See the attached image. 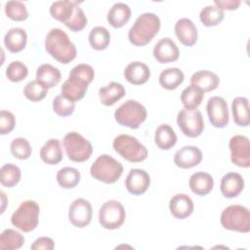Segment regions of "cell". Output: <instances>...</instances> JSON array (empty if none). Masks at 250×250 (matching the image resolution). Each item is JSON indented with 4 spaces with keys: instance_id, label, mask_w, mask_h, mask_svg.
Instances as JSON below:
<instances>
[{
    "instance_id": "obj_1",
    "label": "cell",
    "mask_w": 250,
    "mask_h": 250,
    "mask_svg": "<svg viewBox=\"0 0 250 250\" xmlns=\"http://www.w3.org/2000/svg\"><path fill=\"white\" fill-rule=\"evenodd\" d=\"M45 49L61 63L67 64L77 55L75 45L70 41L68 35L61 28H52L45 38Z\"/></svg>"
},
{
    "instance_id": "obj_2",
    "label": "cell",
    "mask_w": 250,
    "mask_h": 250,
    "mask_svg": "<svg viewBox=\"0 0 250 250\" xmlns=\"http://www.w3.org/2000/svg\"><path fill=\"white\" fill-rule=\"evenodd\" d=\"M160 29V19L154 13L140 15L128 31V39L135 46L148 44Z\"/></svg>"
},
{
    "instance_id": "obj_3",
    "label": "cell",
    "mask_w": 250,
    "mask_h": 250,
    "mask_svg": "<svg viewBox=\"0 0 250 250\" xmlns=\"http://www.w3.org/2000/svg\"><path fill=\"white\" fill-rule=\"evenodd\" d=\"M123 173L122 164L108 154L100 155L90 168L91 176L99 182L113 184Z\"/></svg>"
},
{
    "instance_id": "obj_4",
    "label": "cell",
    "mask_w": 250,
    "mask_h": 250,
    "mask_svg": "<svg viewBox=\"0 0 250 250\" xmlns=\"http://www.w3.org/2000/svg\"><path fill=\"white\" fill-rule=\"evenodd\" d=\"M113 149L129 162H142L147 157L146 147L133 136L121 134L112 142Z\"/></svg>"
},
{
    "instance_id": "obj_5",
    "label": "cell",
    "mask_w": 250,
    "mask_h": 250,
    "mask_svg": "<svg viewBox=\"0 0 250 250\" xmlns=\"http://www.w3.org/2000/svg\"><path fill=\"white\" fill-rule=\"evenodd\" d=\"M147 112L146 107L135 100H128L119 105L115 112L114 118L116 122L130 129H138L146 119Z\"/></svg>"
},
{
    "instance_id": "obj_6",
    "label": "cell",
    "mask_w": 250,
    "mask_h": 250,
    "mask_svg": "<svg viewBox=\"0 0 250 250\" xmlns=\"http://www.w3.org/2000/svg\"><path fill=\"white\" fill-rule=\"evenodd\" d=\"M220 222L226 229L247 233L250 231L249 209L239 204L229 205L223 210Z\"/></svg>"
},
{
    "instance_id": "obj_7",
    "label": "cell",
    "mask_w": 250,
    "mask_h": 250,
    "mask_svg": "<svg viewBox=\"0 0 250 250\" xmlns=\"http://www.w3.org/2000/svg\"><path fill=\"white\" fill-rule=\"evenodd\" d=\"M40 208L36 201L25 200L12 214L11 223L17 229L29 232L35 229L39 223Z\"/></svg>"
},
{
    "instance_id": "obj_8",
    "label": "cell",
    "mask_w": 250,
    "mask_h": 250,
    "mask_svg": "<svg viewBox=\"0 0 250 250\" xmlns=\"http://www.w3.org/2000/svg\"><path fill=\"white\" fill-rule=\"evenodd\" d=\"M62 145L67 157L73 162H84L90 158L93 152L92 144L77 132L65 134Z\"/></svg>"
},
{
    "instance_id": "obj_9",
    "label": "cell",
    "mask_w": 250,
    "mask_h": 250,
    "mask_svg": "<svg viewBox=\"0 0 250 250\" xmlns=\"http://www.w3.org/2000/svg\"><path fill=\"white\" fill-rule=\"evenodd\" d=\"M126 218L123 205L117 200H107L100 208L99 222L106 229H116L120 228Z\"/></svg>"
},
{
    "instance_id": "obj_10",
    "label": "cell",
    "mask_w": 250,
    "mask_h": 250,
    "mask_svg": "<svg viewBox=\"0 0 250 250\" xmlns=\"http://www.w3.org/2000/svg\"><path fill=\"white\" fill-rule=\"evenodd\" d=\"M177 124L182 133L188 138H196L204 130L203 117L197 108L181 109L177 116Z\"/></svg>"
},
{
    "instance_id": "obj_11",
    "label": "cell",
    "mask_w": 250,
    "mask_h": 250,
    "mask_svg": "<svg viewBox=\"0 0 250 250\" xmlns=\"http://www.w3.org/2000/svg\"><path fill=\"white\" fill-rule=\"evenodd\" d=\"M210 123L216 128H225L229 122L228 104L224 98L219 96L211 97L206 105Z\"/></svg>"
},
{
    "instance_id": "obj_12",
    "label": "cell",
    "mask_w": 250,
    "mask_h": 250,
    "mask_svg": "<svg viewBox=\"0 0 250 250\" xmlns=\"http://www.w3.org/2000/svg\"><path fill=\"white\" fill-rule=\"evenodd\" d=\"M230 160L238 167L248 168L250 166V143L249 139L242 135H235L229 143Z\"/></svg>"
},
{
    "instance_id": "obj_13",
    "label": "cell",
    "mask_w": 250,
    "mask_h": 250,
    "mask_svg": "<svg viewBox=\"0 0 250 250\" xmlns=\"http://www.w3.org/2000/svg\"><path fill=\"white\" fill-rule=\"evenodd\" d=\"M92 215V205L84 198H77L73 200L68 209L69 222L79 229L85 228L91 223Z\"/></svg>"
},
{
    "instance_id": "obj_14",
    "label": "cell",
    "mask_w": 250,
    "mask_h": 250,
    "mask_svg": "<svg viewBox=\"0 0 250 250\" xmlns=\"http://www.w3.org/2000/svg\"><path fill=\"white\" fill-rule=\"evenodd\" d=\"M149 186L150 177L148 173L143 169H131L125 180V187L133 195H141L145 193Z\"/></svg>"
},
{
    "instance_id": "obj_15",
    "label": "cell",
    "mask_w": 250,
    "mask_h": 250,
    "mask_svg": "<svg viewBox=\"0 0 250 250\" xmlns=\"http://www.w3.org/2000/svg\"><path fill=\"white\" fill-rule=\"evenodd\" d=\"M153 57L159 63H169L179 59L180 51L176 43L169 37L161 38L153 48Z\"/></svg>"
},
{
    "instance_id": "obj_16",
    "label": "cell",
    "mask_w": 250,
    "mask_h": 250,
    "mask_svg": "<svg viewBox=\"0 0 250 250\" xmlns=\"http://www.w3.org/2000/svg\"><path fill=\"white\" fill-rule=\"evenodd\" d=\"M88 85L89 83L85 80L69 74L68 78L62 85L61 95L74 103L78 102L84 98L88 90Z\"/></svg>"
},
{
    "instance_id": "obj_17",
    "label": "cell",
    "mask_w": 250,
    "mask_h": 250,
    "mask_svg": "<svg viewBox=\"0 0 250 250\" xmlns=\"http://www.w3.org/2000/svg\"><path fill=\"white\" fill-rule=\"evenodd\" d=\"M202 160V152L195 146H185L178 149L174 155V163L182 169L197 166Z\"/></svg>"
},
{
    "instance_id": "obj_18",
    "label": "cell",
    "mask_w": 250,
    "mask_h": 250,
    "mask_svg": "<svg viewBox=\"0 0 250 250\" xmlns=\"http://www.w3.org/2000/svg\"><path fill=\"white\" fill-rule=\"evenodd\" d=\"M175 34L179 41L188 47L193 46L197 41V28L193 21L188 18H182L177 21Z\"/></svg>"
},
{
    "instance_id": "obj_19",
    "label": "cell",
    "mask_w": 250,
    "mask_h": 250,
    "mask_svg": "<svg viewBox=\"0 0 250 250\" xmlns=\"http://www.w3.org/2000/svg\"><path fill=\"white\" fill-rule=\"evenodd\" d=\"M244 188V180L236 172H229L223 176L220 183V189L224 197L233 198L240 194Z\"/></svg>"
},
{
    "instance_id": "obj_20",
    "label": "cell",
    "mask_w": 250,
    "mask_h": 250,
    "mask_svg": "<svg viewBox=\"0 0 250 250\" xmlns=\"http://www.w3.org/2000/svg\"><path fill=\"white\" fill-rule=\"evenodd\" d=\"M169 210L172 216H174L176 219H186L193 212V201L185 193L175 194L170 199Z\"/></svg>"
},
{
    "instance_id": "obj_21",
    "label": "cell",
    "mask_w": 250,
    "mask_h": 250,
    "mask_svg": "<svg viewBox=\"0 0 250 250\" xmlns=\"http://www.w3.org/2000/svg\"><path fill=\"white\" fill-rule=\"evenodd\" d=\"M150 76L149 67L142 62H130L124 69L125 79L133 85L145 84Z\"/></svg>"
},
{
    "instance_id": "obj_22",
    "label": "cell",
    "mask_w": 250,
    "mask_h": 250,
    "mask_svg": "<svg viewBox=\"0 0 250 250\" xmlns=\"http://www.w3.org/2000/svg\"><path fill=\"white\" fill-rule=\"evenodd\" d=\"M188 186L193 193L196 195L204 196L210 193L213 189L214 180L210 174L198 171L190 176Z\"/></svg>"
},
{
    "instance_id": "obj_23",
    "label": "cell",
    "mask_w": 250,
    "mask_h": 250,
    "mask_svg": "<svg viewBox=\"0 0 250 250\" xmlns=\"http://www.w3.org/2000/svg\"><path fill=\"white\" fill-rule=\"evenodd\" d=\"M77 6V2L69 1V0H61L55 1L50 6V14L52 18L55 20L63 22L66 25L70 20L72 19L75 9Z\"/></svg>"
},
{
    "instance_id": "obj_24",
    "label": "cell",
    "mask_w": 250,
    "mask_h": 250,
    "mask_svg": "<svg viewBox=\"0 0 250 250\" xmlns=\"http://www.w3.org/2000/svg\"><path fill=\"white\" fill-rule=\"evenodd\" d=\"M27 42V34L21 27H13L9 29L4 36V44L11 53H19L22 51Z\"/></svg>"
},
{
    "instance_id": "obj_25",
    "label": "cell",
    "mask_w": 250,
    "mask_h": 250,
    "mask_svg": "<svg viewBox=\"0 0 250 250\" xmlns=\"http://www.w3.org/2000/svg\"><path fill=\"white\" fill-rule=\"evenodd\" d=\"M125 94L126 91L124 86L114 81L99 89L100 102L105 106L113 105L116 102L122 99L125 96Z\"/></svg>"
},
{
    "instance_id": "obj_26",
    "label": "cell",
    "mask_w": 250,
    "mask_h": 250,
    "mask_svg": "<svg viewBox=\"0 0 250 250\" xmlns=\"http://www.w3.org/2000/svg\"><path fill=\"white\" fill-rule=\"evenodd\" d=\"M131 18V9L130 7L122 2L115 3L107 12V21L114 27L119 28L124 26Z\"/></svg>"
},
{
    "instance_id": "obj_27",
    "label": "cell",
    "mask_w": 250,
    "mask_h": 250,
    "mask_svg": "<svg viewBox=\"0 0 250 250\" xmlns=\"http://www.w3.org/2000/svg\"><path fill=\"white\" fill-rule=\"evenodd\" d=\"M190 84L197 86L204 93L215 90L220 84L219 76L209 70H198L190 77Z\"/></svg>"
},
{
    "instance_id": "obj_28",
    "label": "cell",
    "mask_w": 250,
    "mask_h": 250,
    "mask_svg": "<svg viewBox=\"0 0 250 250\" xmlns=\"http://www.w3.org/2000/svg\"><path fill=\"white\" fill-rule=\"evenodd\" d=\"M62 78L59 68L50 63L41 64L36 70V80L47 89L57 86Z\"/></svg>"
},
{
    "instance_id": "obj_29",
    "label": "cell",
    "mask_w": 250,
    "mask_h": 250,
    "mask_svg": "<svg viewBox=\"0 0 250 250\" xmlns=\"http://www.w3.org/2000/svg\"><path fill=\"white\" fill-rule=\"evenodd\" d=\"M40 158L49 165H56L62 160V150L58 139L48 140L40 149Z\"/></svg>"
},
{
    "instance_id": "obj_30",
    "label": "cell",
    "mask_w": 250,
    "mask_h": 250,
    "mask_svg": "<svg viewBox=\"0 0 250 250\" xmlns=\"http://www.w3.org/2000/svg\"><path fill=\"white\" fill-rule=\"evenodd\" d=\"M232 118L236 125L247 127L249 125V101L245 97H236L231 103Z\"/></svg>"
},
{
    "instance_id": "obj_31",
    "label": "cell",
    "mask_w": 250,
    "mask_h": 250,
    "mask_svg": "<svg viewBox=\"0 0 250 250\" xmlns=\"http://www.w3.org/2000/svg\"><path fill=\"white\" fill-rule=\"evenodd\" d=\"M154 142L160 149L168 150L176 145L177 135L170 125L161 124L155 130Z\"/></svg>"
},
{
    "instance_id": "obj_32",
    "label": "cell",
    "mask_w": 250,
    "mask_h": 250,
    "mask_svg": "<svg viewBox=\"0 0 250 250\" xmlns=\"http://www.w3.org/2000/svg\"><path fill=\"white\" fill-rule=\"evenodd\" d=\"M184 72L178 67H169L159 74V84L166 90L177 89L184 81Z\"/></svg>"
},
{
    "instance_id": "obj_33",
    "label": "cell",
    "mask_w": 250,
    "mask_h": 250,
    "mask_svg": "<svg viewBox=\"0 0 250 250\" xmlns=\"http://www.w3.org/2000/svg\"><path fill=\"white\" fill-rule=\"evenodd\" d=\"M204 92L195 85L190 84L181 94V102L187 109H196L202 103Z\"/></svg>"
},
{
    "instance_id": "obj_34",
    "label": "cell",
    "mask_w": 250,
    "mask_h": 250,
    "mask_svg": "<svg viewBox=\"0 0 250 250\" xmlns=\"http://www.w3.org/2000/svg\"><path fill=\"white\" fill-rule=\"evenodd\" d=\"M23 244H24L23 235L13 229H6L0 234L1 250L20 249Z\"/></svg>"
},
{
    "instance_id": "obj_35",
    "label": "cell",
    "mask_w": 250,
    "mask_h": 250,
    "mask_svg": "<svg viewBox=\"0 0 250 250\" xmlns=\"http://www.w3.org/2000/svg\"><path fill=\"white\" fill-rule=\"evenodd\" d=\"M80 172L73 167H63L57 173L56 179L58 184L66 189L75 188L80 182Z\"/></svg>"
},
{
    "instance_id": "obj_36",
    "label": "cell",
    "mask_w": 250,
    "mask_h": 250,
    "mask_svg": "<svg viewBox=\"0 0 250 250\" xmlns=\"http://www.w3.org/2000/svg\"><path fill=\"white\" fill-rule=\"evenodd\" d=\"M110 42V33L104 26H95L89 33V43L94 50L103 51Z\"/></svg>"
},
{
    "instance_id": "obj_37",
    "label": "cell",
    "mask_w": 250,
    "mask_h": 250,
    "mask_svg": "<svg viewBox=\"0 0 250 250\" xmlns=\"http://www.w3.org/2000/svg\"><path fill=\"white\" fill-rule=\"evenodd\" d=\"M21 178V169L13 163L4 164L0 169V183L3 187L13 188L19 184Z\"/></svg>"
},
{
    "instance_id": "obj_38",
    "label": "cell",
    "mask_w": 250,
    "mask_h": 250,
    "mask_svg": "<svg viewBox=\"0 0 250 250\" xmlns=\"http://www.w3.org/2000/svg\"><path fill=\"white\" fill-rule=\"evenodd\" d=\"M224 11L219 9L215 5H208L204 7L199 14L200 21L208 27L218 25L224 20Z\"/></svg>"
},
{
    "instance_id": "obj_39",
    "label": "cell",
    "mask_w": 250,
    "mask_h": 250,
    "mask_svg": "<svg viewBox=\"0 0 250 250\" xmlns=\"http://www.w3.org/2000/svg\"><path fill=\"white\" fill-rule=\"evenodd\" d=\"M5 14L12 21H22L28 18V11L21 1H8L5 4Z\"/></svg>"
},
{
    "instance_id": "obj_40",
    "label": "cell",
    "mask_w": 250,
    "mask_h": 250,
    "mask_svg": "<svg viewBox=\"0 0 250 250\" xmlns=\"http://www.w3.org/2000/svg\"><path fill=\"white\" fill-rule=\"evenodd\" d=\"M48 94V89L37 80L29 81L23 88L24 97L31 102H39Z\"/></svg>"
},
{
    "instance_id": "obj_41",
    "label": "cell",
    "mask_w": 250,
    "mask_h": 250,
    "mask_svg": "<svg viewBox=\"0 0 250 250\" xmlns=\"http://www.w3.org/2000/svg\"><path fill=\"white\" fill-rule=\"evenodd\" d=\"M11 152L14 157L21 159V160H25L29 158L31 155L32 149L29 142L24 139V138H16L12 141L11 146Z\"/></svg>"
},
{
    "instance_id": "obj_42",
    "label": "cell",
    "mask_w": 250,
    "mask_h": 250,
    "mask_svg": "<svg viewBox=\"0 0 250 250\" xmlns=\"http://www.w3.org/2000/svg\"><path fill=\"white\" fill-rule=\"evenodd\" d=\"M27 74L26 65L20 61L12 62L6 68V76L12 82H21L26 78Z\"/></svg>"
},
{
    "instance_id": "obj_43",
    "label": "cell",
    "mask_w": 250,
    "mask_h": 250,
    "mask_svg": "<svg viewBox=\"0 0 250 250\" xmlns=\"http://www.w3.org/2000/svg\"><path fill=\"white\" fill-rule=\"evenodd\" d=\"M75 108V103L64 98L62 95L55 97L53 100V110L59 116L66 117L73 113Z\"/></svg>"
},
{
    "instance_id": "obj_44",
    "label": "cell",
    "mask_w": 250,
    "mask_h": 250,
    "mask_svg": "<svg viewBox=\"0 0 250 250\" xmlns=\"http://www.w3.org/2000/svg\"><path fill=\"white\" fill-rule=\"evenodd\" d=\"M70 75L79 77L83 80H85L87 83H91L94 79L95 76V71L94 68L87 63H79L75 65L69 72Z\"/></svg>"
},
{
    "instance_id": "obj_45",
    "label": "cell",
    "mask_w": 250,
    "mask_h": 250,
    "mask_svg": "<svg viewBox=\"0 0 250 250\" xmlns=\"http://www.w3.org/2000/svg\"><path fill=\"white\" fill-rule=\"evenodd\" d=\"M16 125L15 115L8 110H1L0 113V134L6 135L13 131Z\"/></svg>"
},
{
    "instance_id": "obj_46",
    "label": "cell",
    "mask_w": 250,
    "mask_h": 250,
    "mask_svg": "<svg viewBox=\"0 0 250 250\" xmlns=\"http://www.w3.org/2000/svg\"><path fill=\"white\" fill-rule=\"evenodd\" d=\"M55 247V242L51 237L41 236L38 237L31 245V250H53Z\"/></svg>"
},
{
    "instance_id": "obj_47",
    "label": "cell",
    "mask_w": 250,
    "mask_h": 250,
    "mask_svg": "<svg viewBox=\"0 0 250 250\" xmlns=\"http://www.w3.org/2000/svg\"><path fill=\"white\" fill-rule=\"evenodd\" d=\"M241 2L239 0H216L214 1V5L221 10H236Z\"/></svg>"
},
{
    "instance_id": "obj_48",
    "label": "cell",
    "mask_w": 250,
    "mask_h": 250,
    "mask_svg": "<svg viewBox=\"0 0 250 250\" xmlns=\"http://www.w3.org/2000/svg\"><path fill=\"white\" fill-rule=\"evenodd\" d=\"M1 197H2V209H1V213H3L4 212V210H5V199H6V196H5V193L3 192V191H1Z\"/></svg>"
}]
</instances>
